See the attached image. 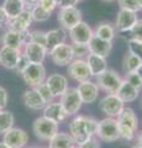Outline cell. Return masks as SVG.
<instances>
[{"instance_id": "51", "label": "cell", "mask_w": 142, "mask_h": 148, "mask_svg": "<svg viewBox=\"0 0 142 148\" xmlns=\"http://www.w3.org/2000/svg\"><path fill=\"white\" fill-rule=\"evenodd\" d=\"M139 5H140V9L142 10V0H139Z\"/></svg>"}, {"instance_id": "37", "label": "cell", "mask_w": 142, "mask_h": 148, "mask_svg": "<svg viewBox=\"0 0 142 148\" xmlns=\"http://www.w3.org/2000/svg\"><path fill=\"white\" fill-rule=\"evenodd\" d=\"M120 9L123 10H129V11H134V12H139L141 9L139 5V0H117Z\"/></svg>"}, {"instance_id": "17", "label": "cell", "mask_w": 142, "mask_h": 148, "mask_svg": "<svg viewBox=\"0 0 142 148\" xmlns=\"http://www.w3.org/2000/svg\"><path fill=\"white\" fill-rule=\"evenodd\" d=\"M77 90H78V92H79L83 104H93L98 100L99 88L97 85V83H94L91 80L79 83L78 86H77Z\"/></svg>"}, {"instance_id": "15", "label": "cell", "mask_w": 142, "mask_h": 148, "mask_svg": "<svg viewBox=\"0 0 142 148\" xmlns=\"http://www.w3.org/2000/svg\"><path fill=\"white\" fill-rule=\"evenodd\" d=\"M31 24H32V16H31V10L29 9H25L20 15H17L16 17L11 18V20H8V30L19 32L22 34L25 31H29Z\"/></svg>"}, {"instance_id": "11", "label": "cell", "mask_w": 142, "mask_h": 148, "mask_svg": "<svg viewBox=\"0 0 142 148\" xmlns=\"http://www.w3.org/2000/svg\"><path fill=\"white\" fill-rule=\"evenodd\" d=\"M49 57H51L52 62L58 67L69 66L71 62L74 59L73 51H72V45L62 43L57 46V47L49 49Z\"/></svg>"}, {"instance_id": "55", "label": "cell", "mask_w": 142, "mask_h": 148, "mask_svg": "<svg viewBox=\"0 0 142 148\" xmlns=\"http://www.w3.org/2000/svg\"><path fill=\"white\" fill-rule=\"evenodd\" d=\"M45 148H48V147H45Z\"/></svg>"}, {"instance_id": "4", "label": "cell", "mask_w": 142, "mask_h": 148, "mask_svg": "<svg viewBox=\"0 0 142 148\" xmlns=\"http://www.w3.org/2000/svg\"><path fill=\"white\" fill-rule=\"evenodd\" d=\"M100 140L104 142H115L119 138V123L116 119L105 117L98 121L97 132H95Z\"/></svg>"}, {"instance_id": "41", "label": "cell", "mask_w": 142, "mask_h": 148, "mask_svg": "<svg viewBox=\"0 0 142 148\" xmlns=\"http://www.w3.org/2000/svg\"><path fill=\"white\" fill-rule=\"evenodd\" d=\"M37 5H40L41 8L43 9V10H46L47 12L52 14V12L57 9L58 3L56 1V0H40Z\"/></svg>"}, {"instance_id": "12", "label": "cell", "mask_w": 142, "mask_h": 148, "mask_svg": "<svg viewBox=\"0 0 142 148\" xmlns=\"http://www.w3.org/2000/svg\"><path fill=\"white\" fill-rule=\"evenodd\" d=\"M1 41H3V46H5V47L22 51L24 49V46L27 42H30V30L22 32V34L8 30L4 34Z\"/></svg>"}, {"instance_id": "5", "label": "cell", "mask_w": 142, "mask_h": 148, "mask_svg": "<svg viewBox=\"0 0 142 148\" xmlns=\"http://www.w3.org/2000/svg\"><path fill=\"white\" fill-rule=\"evenodd\" d=\"M21 75L30 88L38 86L47 79V72L42 63H30V66L21 73Z\"/></svg>"}, {"instance_id": "33", "label": "cell", "mask_w": 142, "mask_h": 148, "mask_svg": "<svg viewBox=\"0 0 142 148\" xmlns=\"http://www.w3.org/2000/svg\"><path fill=\"white\" fill-rule=\"evenodd\" d=\"M72 51H73V57H74V59H85L88 57V54L90 53L88 45L72 43Z\"/></svg>"}, {"instance_id": "43", "label": "cell", "mask_w": 142, "mask_h": 148, "mask_svg": "<svg viewBox=\"0 0 142 148\" xmlns=\"http://www.w3.org/2000/svg\"><path fill=\"white\" fill-rule=\"evenodd\" d=\"M8 101H9V94H8V91H6L5 88L0 85V111L6 108Z\"/></svg>"}, {"instance_id": "26", "label": "cell", "mask_w": 142, "mask_h": 148, "mask_svg": "<svg viewBox=\"0 0 142 148\" xmlns=\"http://www.w3.org/2000/svg\"><path fill=\"white\" fill-rule=\"evenodd\" d=\"M116 95L123 104L132 103V101H135L137 98H139L140 90L134 88L131 84H129L126 80H122L121 85H120V88H119V90L116 92Z\"/></svg>"}, {"instance_id": "22", "label": "cell", "mask_w": 142, "mask_h": 148, "mask_svg": "<svg viewBox=\"0 0 142 148\" xmlns=\"http://www.w3.org/2000/svg\"><path fill=\"white\" fill-rule=\"evenodd\" d=\"M67 31L62 27H57V29H52L46 32V48L52 49L57 46L66 43L67 40Z\"/></svg>"}, {"instance_id": "2", "label": "cell", "mask_w": 142, "mask_h": 148, "mask_svg": "<svg viewBox=\"0 0 142 148\" xmlns=\"http://www.w3.org/2000/svg\"><path fill=\"white\" fill-rule=\"evenodd\" d=\"M58 126L52 120H49L45 116H40L34 121L32 130L35 136L41 141H49L51 138L58 133Z\"/></svg>"}, {"instance_id": "40", "label": "cell", "mask_w": 142, "mask_h": 148, "mask_svg": "<svg viewBox=\"0 0 142 148\" xmlns=\"http://www.w3.org/2000/svg\"><path fill=\"white\" fill-rule=\"evenodd\" d=\"M30 61H29V58L26 57V54L21 51V53H20V57H19V61H17V64H16V68H15V71L17 73H22L25 71V69L30 66Z\"/></svg>"}, {"instance_id": "25", "label": "cell", "mask_w": 142, "mask_h": 148, "mask_svg": "<svg viewBox=\"0 0 142 148\" xmlns=\"http://www.w3.org/2000/svg\"><path fill=\"white\" fill-rule=\"evenodd\" d=\"M116 121L119 125H123V126L134 130L135 132L139 128V119H137L135 111L131 108H123L121 112L119 114V116L116 117Z\"/></svg>"}, {"instance_id": "6", "label": "cell", "mask_w": 142, "mask_h": 148, "mask_svg": "<svg viewBox=\"0 0 142 148\" xmlns=\"http://www.w3.org/2000/svg\"><path fill=\"white\" fill-rule=\"evenodd\" d=\"M57 20L59 22L62 29L66 31H69L72 27L78 25L82 20V11L77 6H71V8H59Z\"/></svg>"}, {"instance_id": "53", "label": "cell", "mask_w": 142, "mask_h": 148, "mask_svg": "<svg viewBox=\"0 0 142 148\" xmlns=\"http://www.w3.org/2000/svg\"><path fill=\"white\" fill-rule=\"evenodd\" d=\"M103 1H105V3H111V1H115V0H103Z\"/></svg>"}, {"instance_id": "28", "label": "cell", "mask_w": 142, "mask_h": 148, "mask_svg": "<svg viewBox=\"0 0 142 148\" xmlns=\"http://www.w3.org/2000/svg\"><path fill=\"white\" fill-rule=\"evenodd\" d=\"M75 142L69 133L58 132L48 141V148H74Z\"/></svg>"}, {"instance_id": "13", "label": "cell", "mask_w": 142, "mask_h": 148, "mask_svg": "<svg viewBox=\"0 0 142 148\" xmlns=\"http://www.w3.org/2000/svg\"><path fill=\"white\" fill-rule=\"evenodd\" d=\"M3 142L6 143L10 148H24L29 142V135L25 130L12 127L4 135Z\"/></svg>"}, {"instance_id": "50", "label": "cell", "mask_w": 142, "mask_h": 148, "mask_svg": "<svg viewBox=\"0 0 142 148\" xmlns=\"http://www.w3.org/2000/svg\"><path fill=\"white\" fill-rule=\"evenodd\" d=\"M0 148H10V147H9L6 143H4V142L1 141V142H0Z\"/></svg>"}, {"instance_id": "54", "label": "cell", "mask_w": 142, "mask_h": 148, "mask_svg": "<svg viewBox=\"0 0 142 148\" xmlns=\"http://www.w3.org/2000/svg\"><path fill=\"white\" fill-rule=\"evenodd\" d=\"M56 1L58 3V5H59V3H61V0H56Z\"/></svg>"}, {"instance_id": "39", "label": "cell", "mask_w": 142, "mask_h": 148, "mask_svg": "<svg viewBox=\"0 0 142 148\" xmlns=\"http://www.w3.org/2000/svg\"><path fill=\"white\" fill-rule=\"evenodd\" d=\"M119 137L125 141H132L135 138V131L123 125H119Z\"/></svg>"}, {"instance_id": "18", "label": "cell", "mask_w": 142, "mask_h": 148, "mask_svg": "<svg viewBox=\"0 0 142 148\" xmlns=\"http://www.w3.org/2000/svg\"><path fill=\"white\" fill-rule=\"evenodd\" d=\"M42 116L52 120V121H54L56 123L59 125L61 122L66 121L67 117H68V115L64 111V109H63V106L61 105V103H59V101H54L53 100V101L48 103L47 105L45 106Z\"/></svg>"}, {"instance_id": "42", "label": "cell", "mask_w": 142, "mask_h": 148, "mask_svg": "<svg viewBox=\"0 0 142 148\" xmlns=\"http://www.w3.org/2000/svg\"><path fill=\"white\" fill-rule=\"evenodd\" d=\"M130 34H131V38L141 41V42H142V18H141V20H137V22L134 25V27L131 29Z\"/></svg>"}, {"instance_id": "21", "label": "cell", "mask_w": 142, "mask_h": 148, "mask_svg": "<svg viewBox=\"0 0 142 148\" xmlns=\"http://www.w3.org/2000/svg\"><path fill=\"white\" fill-rule=\"evenodd\" d=\"M20 53L21 51L1 46L0 47V66H3L6 69H10V71H15Z\"/></svg>"}, {"instance_id": "9", "label": "cell", "mask_w": 142, "mask_h": 148, "mask_svg": "<svg viewBox=\"0 0 142 148\" xmlns=\"http://www.w3.org/2000/svg\"><path fill=\"white\" fill-rule=\"evenodd\" d=\"M69 38L72 41V43L77 45H88L90 42V40L94 36V30L84 21H80L78 25L68 31Z\"/></svg>"}, {"instance_id": "45", "label": "cell", "mask_w": 142, "mask_h": 148, "mask_svg": "<svg viewBox=\"0 0 142 148\" xmlns=\"http://www.w3.org/2000/svg\"><path fill=\"white\" fill-rule=\"evenodd\" d=\"M80 0H61V3H59V8H71V6H75L78 5V3H79Z\"/></svg>"}, {"instance_id": "23", "label": "cell", "mask_w": 142, "mask_h": 148, "mask_svg": "<svg viewBox=\"0 0 142 148\" xmlns=\"http://www.w3.org/2000/svg\"><path fill=\"white\" fill-rule=\"evenodd\" d=\"M85 61H86V63H88V67H89L93 77H99L100 74H103L108 69L106 58L102 57V56L89 53L88 57L85 58Z\"/></svg>"}, {"instance_id": "52", "label": "cell", "mask_w": 142, "mask_h": 148, "mask_svg": "<svg viewBox=\"0 0 142 148\" xmlns=\"http://www.w3.org/2000/svg\"><path fill=\"white\" fill-rule=\"evenodd\" d=\"M131 148H142L141 146H139V145H135V146H132Z\"/></svg>"}, {"instance_id": "14", "label": "cell", "mask_w": 142, "mask_h": 148, "mask_svg": "<svg viewBox=\"0 0 142 148\" xmlns=\"http://www.w3.org/2000/svg\"><path fill=\"white\" fill-rule=\"evenodd\" d=\"M137 12L129 11V10H123L120 9L116 15L115 20V29L119 32H127L131 31V29L134 27V25L137 22Z\"/></svg>"}, {"instance_id": "32", "label": "cell", "mask_w": 142, "mask_h": 148, "mask_svg": "<svg viewBox=\"0 0 142 148\" xmlns=\"http://www.w3.org/2000/svg\"><path fill=\"white\" fill-rule=\"evenodd\" d=\"M31 16H32V21L36 22H45L51 17V14L43 10L40 5H36L35 8L31 9Z\"/></svg>"}, {"instance_id": "24", "label": "cell", "mask_w": 142, "mask_h": 148, "mask_svg": "<svg viewBox=\"0 0 142 148\" xmlns=\"http://www.w3.org/2000/svg\"><path fill=\"white\" fill-rule=\"evenodd\" d=\"M88 48L90 53H94L106 58L113 49V42H108V41H104L102 38L93 36V38L88 43Z\"/></svg>"}, {"instance_id": "57", "label": "cell", "mask_w": 142, "mask_h": 148, "mask_svg": "<svg viewBox=\"0 0 142 148\" xmlns=\"http://www.w3.org/2000/svg\"><path fill=\"white\" fill-rule=\"evenodd\" d=\"M34 148H36V147H34Z\"/></svg>"}, {"instance_id": "7", "label": "cell", "mask_w": 142, "mask_h": 148, "mask_svg": "<svg viewBox=\"0 0 142 148\" xmlns=\"http://www.w3.org/2000/svg\"><path fill=\"white\" fill-rule=\"evenodd\" d=\"M59 103L63 106L68 116L77 115L78 111L80 110L82 105H83V101L80 99V95L78 92L77 88H68V90L61 96Z\"/></svg>"}, {"instance_id": "36", "label": "cell", "mask_w": 142, "mask_h": 148, "mask_svg": "<svg viewBox=\"0 0 142 148\" xmlns=\"http://www.w3.org/2000/svg\"><path fill=\"white\" fill-rule=\"evenodd\" d=\"M30 42L37 43L46 47V32L42 30H32L30 31Z\"/></svg>"}, {"instance_id": "35", "label": "cell", "mask_w": 142, "mask_h": 148, "mask_svg": "<svg viewBox=\"0 0 142 148\" xmlns=\"http://www.w3.org/2000/svg\"><path fill=\"white\" fill-rule=\"evenodd\" d=\"M35 89L37 90V92L41 95V98L43 99V101H45L46 104H48V103H51V101L54 100V96L52 95L51 90H49V88L47 86V84H46V83H42V84H40L38 86H36Z\"/></svg>"}, {"instance_id": "27", "label": "cell", "mask_w": 142, "mask_h": 148, "mask_svg": "<svg viewBox=\"0 0 142 148\" xmlns=\"http://www.w3.org/2000/svg\"><path fill=\"white\" fill-rule=\"evenodd\" d=\"M94 36L98 37V38H102L104 41H108V42H113L114 38L116 37V29L111 22H108V21L100 22V24L97 25V27H95Z\"/></svg>"}, {"instance_id": "31", "label": "cell", "mask_w": 142, "mask_h": 148, "mask_svg": "<svg viewBox=\"0 0 142 148\" xmlns=\"http://www.w3.org/2000/svg\"><path fill=\"white\" fill-rule=\"evenodd\" d=\"M142 61L140 58H137L135 54H132L130 52H126L125 57L122 59V69L125 71V73H132L136 72L137 68L141 66Z\"/></svg>"}, {"instance_id": "20", "label": "cell", "mask_w": 142, "mask_h": 148, "mask_svg": "<svg viewBox=\"0 0 142 148\" xmlns=\"http://www.w3.org/2000/svg\"><path fill=\"white\" fill-rule=\"evenodd\" d=\"M22 103L25 104V106L27 109L34 110V111L43 110L45 106L47 105L43 101V99L41 98V95L38 94L35 88H29L27 90L24 91V95H22Z\"/></svg>"}, {"instance_id": "44", "label": "cell", "mask_w": 142, "mask_h": 148, "mask_svg": "<svg viewBox=\"0 0 142 148\" xmlns=\"http://www.w3.org/2000/svg\"><path fill=\"white\" fill-rule=\"evenodd\" d=\"M78 148H100V145H99V141L97 138L91 137L88 141H85L84 143H82V145L78 146Z\"/></svg>"}, {"instance_id": "3", "label": "cell", "mask_w": 142, "mask_h": 148, "mask_svg": "<svg viewBox=\"0 0 142 148\" xmlns=\"http://www.w3.org/2000/svg\"><path fill=\"white\" fill-rule=\"evenodd\" d=\"M122 78L117 72L113 69H106L103 74L97 77V85L99 90L102 89L106 94H116L122 83Z\"/></svg>"}, {"instance_id": "16", "label": "cell", "mask_w": 142, "mask_h": 148, "mask_svg": "<svg viewBox=\"0 0 142 148\" xmlns=\"http://www.w3.org/2000/svg\"><path fill=\"white\" fill-rule=\"evenodd\" d=\"M45 83L49 88V90H51L54 98H61L68 90V79L63 74L53 73L46 79Z\"/></svg>"}, {"instance_id": "47", "label": "cell", "mask_w": 142, "mask_h": 148, "mask_svg": "<svg viewBox=\"0 0 142 148\" xmlns=\"http://www.w3.org/2000/svg\"><path fill=\"white\" fill-rule=\"evenodd\" d=\"M22 1H24L26 9H29V10H31L32 8H35L36 5H37L40 0H22Z\"/></svg>"}, {"instance_id": "49", "label": "cell", "mask_w": 142, "mask_h": 148, "mask_svg": "<svg viewBox=\"0 0 142 148\" xmlns=\"http://www.w3.org/2000/svg\"><path fill=\"white\" fill-rule=\"evenodd\" d=\"M137 145L142 147V133H140L139 137H137Z\"/></svg>"}, {"instance_id": "19", "label": "cell", "mask_w": 142, "mask_h": 148, "mask_svg": "<svg viewBox=\"0 0 142 148\" xmlns=\"http://www.w3.org/2000/svg\"><path fill=\"white\" fill-rule=\"evenodd\" d=\"M22 52L26 54V57L29 58V61L31 63H43L46 56H47L48 49L46 47H43V46L37 45V43L27 42L24 46Z\"/></svg>"}, {"instance_id": "8", "label": "cell", "mask_w": 142, "mask_h": 148, "mask_svg": "<svg viewBox=\"0 0 142 148\" xmlns=\"http://www.w3.org/2000/svg\"><path fill=\"white\" fill-rule=\"evenodd\" d=\"M67 73L73 80H75L78 83L91 80V78H93L85 59H73L71 64L68 66Z\"/></svg>"}, {"instance_id": "10", "label": "cell", "mask_w": 142, "mask_h": 148, "mask_svg": "<svg viewBox=\"0 0 142 148\" xmlns=\"http://www.w3.org/2000/svg\"><path fill=\"white\" fill-rule=\"evenodd\" d=\"M99 108L108 117L115 119L125 108V104L117 98L116 94H108L100 100Z\"/></svg>"}, {"instance_id": "56", "label": "cell", "mask_w": 142, "mask_h": 148, "mask_svg": "<svg viewBox=\"0 0 142 148\" xmlns=\"http://www.w3.org/2000/svg\"><path fill=\"white\" fill-rule=\"evenodd\" d=\"M74 148H78V147H74Z\"/></svg>"}, {"instance_id": "1", "label": "cell", "mask_w": 142, "mask_h": 148, "mask_svg": "<svg viewBox=\"0 0 142 148\" xmlns=\"http://www.w3.org/2000/svg\"><path fill=\"white\" fill-rule=\"evenodd\" d=\"M98 127V121L93 117L78 115L69 123V135L75 142V145H82L89 138L95 136Z\"/></svg>"}, {"instance_id": "34", "label": "cell", "mask_w": 142, "mask_h": 148, "mask_svg": "<svg viewBox=\"0 0 142 148\" xmlns=\"http://www.w3.org/2000/svg\"><path fill=\"white\" fill-rule=\"evenodd\" d=\"M127 48H129L127 52L135 54L137 58H140L142 61V42L141 41L130 38L129 41H127Z\"/></svg>"}, {"instance_id": "48", "label": "cell", "mask_w": 142, "mask_h": 148, "mask_svg": "<svg viewBox=\"0 0 142 148\" xmlns=\"http://www.w3.org/2000/svg\"><path fill=\"white\" fill-rule=\"evenodd\" d=\"M136 73H137V74H139V75H140V78H141V79H142V63H141V66H140L139 68H137V71H136Z\"/></svg>"}, {"instance_id": "29", "label": "cell", "mask_w": 142, "mask_h": 148, "mask_svg": "<svg viewBox=\"0 0 142 148\" xmlns=\"http://www.w3.org/2000/svg\"><path fill=\"white\" fill-rule=\"evenodd\" d=\"M1 8L4 9V11L6 14L8 20H11V18L16 17L26 9L22 0H4Z\"/></svg>"}, {"instance_id": "30", "label": "cell", "mask_w": 142, "mask_h": 148, "mask_svg": "<svg viewBox=\"0 0 142 148\" xmlns=\"http://www.w3.org/2000/svg\"><path fill=\"white\" fill-rule=\"evenodd\" d=\"M15 123V117H14L12 112L6 110H1L0 111V135H5L8 131L14 127Z\"/></svg>"}, {"instance_id": "38", "label": "cell", "mask_w": 142, "mask_h": 148, "mask_svg": "<svg viewBox=\"0 0 142 148\" xmlns=\"http://www.w3.org/2000/svg\"><path fill=\"white\" fill-rule=\"evenodd\" d=\"M129 84H131L134 88H136V89L141 90L142 89V79L140 78V75L137 74L136 72H132V73H126L125 75V79Z\"/></svg>"}, {"instance_id": "46", "label": "cell", "mask_w": 142, "mask_h": 148, "mask_svg": "<svg viewBox=\"0 0 142 148\" xmlns=\"http://www.w3.org/2000/svg\"><path fill=\"white\" fill-rule=\"evenodd\" d=\"M6 24H8V16H6L5 11H4V9L0 6V27H3Z\"/></svg>"}]
</instances>
